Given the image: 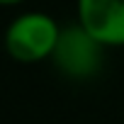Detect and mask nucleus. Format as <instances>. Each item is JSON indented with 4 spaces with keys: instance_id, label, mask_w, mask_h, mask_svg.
Returning <instances> with one entry per match:
<instances>
[{
    "instance_id": "obj_1",
    "label": "nucleus",
    "mask_w": 124,
    "mask_h": 124,
    "mask_svg": "<svg viewBox=\"0 0 124 124\" xmlns=\"http://www.w3.org/2000/svg\"><path fill=\"white\" fill-rule=\"evenodd\" d=\"M61 24L46 12H22L5 29V51L17 63H39L51 58Z\"/></svg>"
},
{
    "instance_id": "obj_3",
    "label": "nucleus",
    "mask_w": 124,
    "mask_h": 124,
    "mask_svg": "<svg viewBox=\"0 0 124 124\" xmlns=\"http://www.w3.org/2000/svg\"><path fill=\"white\" fill-rule=\"evenodd\" d=\"M76 15L107 49L124 46V0H76Z\"/></svg>"
},
{
    "instance_id": "obj_4",
    "label": "nucleus",
    "mask_w": 124,
    "mask_h": 124,
    "mask_svg": "<svg viewBox=\"0 0 124 124\" xmlns=\"http://www.w3.org/2000/svg\"><path fill=\"white\" fill-rule=\"evenodd\" d=\"M20 3H24V0H0V5H3V8H8V5H20Z\"/></svg>"
},
{
    "instance_id": "obj_2",
    "label": "nucleus",
    "mask_w": 124,
    "mask_h": 124,
    "mask_svg": "<svg viewBox=\"0 0 124 124\" xmlns=\"http://www.w3.org/2000/svg\"><path fill=\"white\" fill-rule=\"evenodd\" d=\"M105 44H100L78 20L61 27L56 49L51 54L54 66L71 80H90L100 73L105 61Z\"/></svg>"
}]
</instances>
